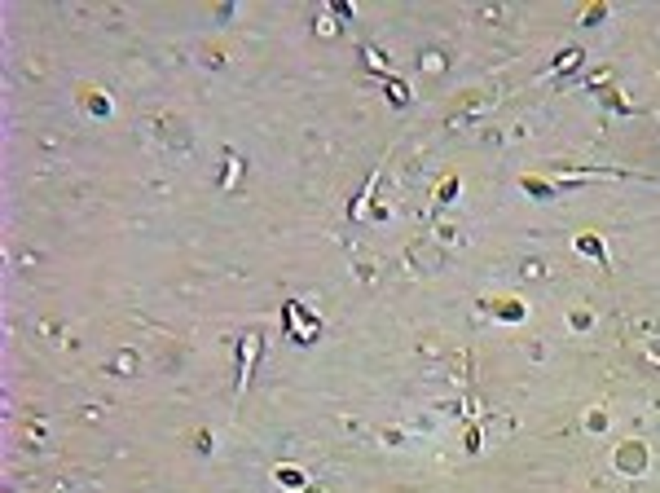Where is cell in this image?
Returning <instances> with one entry per match:
<instances>
[{"label": "cell", "mask_w": 660, "mask_h": 493, "mask_svg": "<svg viewBox=\"0 0 660 493\" xmlns=\"http://www.w3.org/2000/svg\"><path fill=\"white\" fill-rule=\"evenodd\" d=\"M577 247L585 251V256H594V260H603V247H598V238H581V243H577Z\"/></svg>", "instance_id": "cell-1"}, {"label": "cell", "mask_w": 660, "mask_h": 493, "mask_svg": "<svg viewBox=\"0 0 660 493\" xmlns=\"http://www.w3.org/2000/svg\"><path fill=\"white\" fill-rule=\"evenodd\" d=\"M388 93H392V102H410V93H405V84H396V80L388 84Z\"/></svg>", "instance_id": "cell-2"}]
</instances>
